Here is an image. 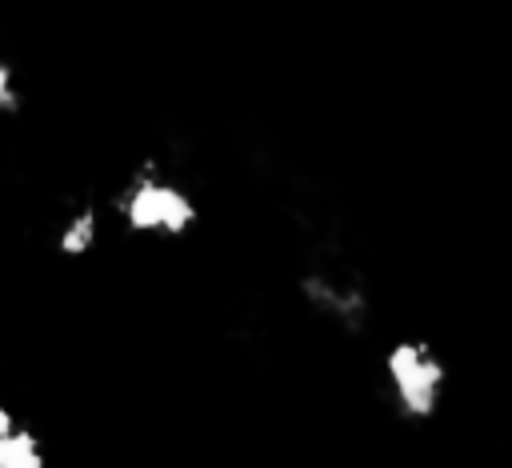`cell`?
<instances>
[{"label": "cell", "mask_w": 512, "mask_h": 468, "mask_svg": "<svg viewBox=\"0 0 512 468\" xmlns=\"http://www.w3.org/2000/svg\"><path fill=\"white\" fill-rule=\"evenodd\" d=\"M112 216L136 240H180L184 232L196 228L200 204L180 180H172L156 164H144L120 184L112 200Z\"/></svg>", "instance_id": "cell-1"}, {"label": "cell", "mask_w": 512, "mask_h": 468, "mask_svg": "<svg viewBox=\"0 0 512 468\" xmlns=\"http://www.w3.org/2000/svg\"><path fill=\"white\" fill-rule=\"evenodd\" d=\"M384 380H388V392H392V404L400 416L428 420L444 400L448 364L436 352V344L408 336L384 352Z\"/></svg>", "instance_id": "cell-2"}, {"label": "cell", "mask_w": 512, "mask_h": 468, "mask_svg": "<svg viewBox=\"0 0 512 468\" xmlns=\"http://www.w3.org/2000/svg\"><path fill=\"white\" fill-rule=\"evenodd\" d=\"M0 468H48L44 436L8 396H0Z\"/></svg>", "instance_id": "cell-3"}, {"label": "cell", "mask_w": 512, "mask_h": 468, "mask_svg": "<svg viewBox=\"0 0 512 468\" xmlns=\"http://www.w3.org/2000/svg\"><path fill=\"white\" fill-rule=\"evenodd\" d=\"M100 236V208L96 204H76L56 228V248L64 256H84Z\"/></svg>", "instance_id": "cell-4"}, {"label": "cell", "mask_w": 512, "mask_h": 468, "mask_svg": "<svg viewBox=\"0 0 512 468\" xmlns=\"http://www.w3.org/2000/svg\"><path fill=\"white\" fill-rule=\"evenodd\" d=\"M16 108H20V80H16V68L0 60V120L12 116Z\"/></svg>", "instance_id": "cell-5"}]
</instances>
